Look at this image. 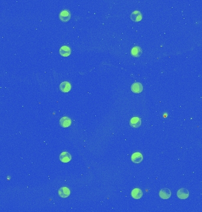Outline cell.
<instances>
[{"instance_id": "cell-1", "label": "cell", "mask_w": 202, "mask_h": 212, "mask_svg": "<svg viewBox=\"0 0 202 212\" xmlns=\"http://www.w3.org/2000/svg\"><path fill=\"white\" fill-rule=\"evenodd\" d=\"M71 17V14L69 10H64L62 11L59 14V18L62 22H67Z\"/></svg>"}, {"instance_id": "cell-2", "label": "cell", "mask_w": 202, "mask_h": 212, "mask_svg": "<svg viewBox=\"0 0 202 212\" xmlns=\"http://www.w3.org/2000/svg\"><path fill=\"white\" fill-rule=\"evenodd\" d=\"M177 196L180 199H186L189 196V191L186 188H182L177 191Z\"/></svg>"}, {"instance_id": "cell-3", "label": "cell", "mask_w": 202, "mask_h": 212, "mask_svg": "<svg viewBox=\"0 0 202 212\" xmlns=\"http://www.w3.org/2000/svg\"><path fill=\"white\" fill-rule=\"evenodd\" d=\"M59 195L62 197V198H66L67 197H69L70 196L71 194V191L69 190V188H68L66 187H61L58 192Z\"/></svg>"}, {"instance_id": "cell-4", "label": "cell", "mask_w": 202, "mask_h": 212, "mask_svg": "<svg viewBox=\"0 0 202 212\" xmlns=\"http://www.w3.org/2000/svg\"><path fill=\"white\" fill-rule=\"evenodd\" d=\"M130 18L134 22H139V21H140L142 19L143 16L140 11H135L132 12V14H131Z\"/></svg>"}, {"instance_id": "cell-5", "label": "cell", "mask_w": 202, "mask_h": 212, "mask_svg": "<svg viewBox=\"0 0 202 212\" xmlns=\"http://www.w3.org/2000/svg\"><path fill=\"white\" fill-rule=\"evenodd\" d=\"M60 90L63 93H68L71 90V85L68 81L62 82L59 86Z\"/></svg>"}, {"instance_id": "cell-6", "label": "cell", "mask_w": 202, "mask_h": 212, "mask_svg": "<svg viewBox=\"0 0 202 212\" xmlns=\"http://www.w3.org/2000/svg\"><path fill=\"white\" fill-rule=\"evenodd\" d=\"M131 90L134 93H140L143 90V86L140 82H135L131 86Z\"/></svg>"}, {"instance_id": "cell-7", "label": "cell", "mask_w": 202, "mask_h": 212, "mask_svg": "<svg viewBox=\"0 0 202 212\" xmlns=\"http://www.w3.org/2000/svg\"><path fill=\"white\" fill-rule=\"evenodd\" d=\"M129 124L133 128H138L141 125V118L137 117L132 118L129 121Z\"/></svg>"}, {"instance_id": "cell-8", "label": "cell", "mask_w": 202, "mask_h": 212, "mask_svg": "<svg viewBox=\"0 0 202 212\" xmlns=\"http://www.w3.org/2000/svg\"><path fill=\"white\" fill-rule=\"evenodd\" d=\"M131 160L133 163L138 164V163H140L143 161V156L142 154L139 152L134 153L131 156Z\"/></svg>"}, {"instance_id": "cell-9", "label": "cell", "mask_w": 202, "mask_h": 212, "mask_svg": "<svg viewBox=\"0 0 202 212\" xmlns=\"http://www.w3.org/2000/svg\"><path fill=\"white\" fill-rule=\"evenodd\" d=\"M171 191L167 188H164L160 190L159 195L163 199H168L171 197Z\"/></svg>"}, {"instance_id": "cell-10", "label": "cell", "mask_w": 202, "mask_h": 212, "mask_svg": "<svg viewBox=\"0 0 202 212\" xmlns=\"http://www.w3.org/2000/svg\"><path fill=\"white\" fill-rule=\"evenodd\" d=\"M60 125L64 128L68 127L71 125L72 121L71 119L68 117H63L60 118Z\"/></svg>"}, {"instance_id": "cell-11", "label": "cell", "mask_w": 202, "mask_h": 212, "mask_svg": "<svg viewBox=\"0 0 202 212\" xmlns=\"http://www.w3.org/2000/svg\"><path fill=\"white\" fill-rule=\"evenodd\" d=\"M60 160L63 163H68L72 159V156L68 152H63L59 156Z\"/></svg>"}, {"instance_id": "cell-12", "label": "cell", "mask_w": 202, "mask_h": 212, "mask_svg": "<svg viewBox=\"0 0 202 212\" xmlns=\"http://www.w3.org/2000/svg\"><path fill=\"white\" fill-rule=\"evenodd\" d=\"M143 195V193L140 188H136L132 190L131 192L132 197L135 199H140L142 197Z\"/></svg>"}, {"instance_id": "cell-13", "label": "cell", "mask_w": 202, "mask_h": 212, "mask_svg": "<svg viewBox=\"0 0 202 212\" xmlns=\"http://www.w3.org/2000/svg\"><path fill=\"white\" fill-rule=\"evenodd\" d=\"M60 54L63 57H67L70 55L71 53V48L67 46H62L59 50Z\"/></svg>"}, {"instance_id": "cell-14", "label": "cell", "mask_w": 202, "mask_h": 212, "mask_svg": "<svg viewBox=\"0 0 202 212\" xmlns=\"http://www.w3.org/2000/svg\"><path fill=\"white\" fill-rule=\"evenodd\" d=\"M143 53V50L141 47L138 46H136L132 48L131 50V54L134 57H139Z\"/></svg>"}]
</instances>
